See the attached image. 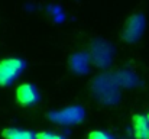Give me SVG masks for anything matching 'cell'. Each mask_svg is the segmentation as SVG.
I'll return each instance as SVG.
<instances>
[{"mask_svg":"<svg viewBox=\"0 0 149 139\" xmlns=\"http://www.w3.org/2000/svg\"><path fill=\"white\" fill-rule=\"evenodd\" d=\"M113 52H114L113 46L109 42H106L103 39H96L91 44L90 58L99 68H107V67H110V64L113 61Z\"/></svg>","mask_w":149,"mask_h":139,"instance_id":"3","label":"cell"},{"mask_svg":"<svg viewBox=\"0 0 149 139\" xmlns=\"http://www.w3.org/2000/svg\"><path fill=\"white\" fill-rule=\"evenodd\" d=\"M143 31H145V17L142 15H133L126 20L122 38H123V41L133 44L141 39Z\"/></svg>","mask_w":149,"mask_h":139,"instance_id":"5","label":"cell"},{"mask_svg":"<svg viewBox=\"0 0 149 139\" xmlns=\"http://www.w3.org/2000/svg\"><path fill=\"white\" fill-rule=\"evenodd\" d=\"M1 136L4 139H36V133L32 131H23L16 128H6L1 132Z\"/></svg>","mask_w":149,"mask_h":139,"instance_id":"9","label":"cell"},{"mask_svg":"<svg viewBox=\"0 0 149 139\" xmlns=\"http://www.w3.org/2000/svg\"><path fill=\"white\" fill-rule=\"evenodd\" d=\"M16 100L22 106H33L39 101V93L32 84H20L16 90Z\"/></svg>","mask_w":149,"mask_h":139,"instance_id":"6","label":"cell"},{"mask_svg":"<svg viewBox=\"0 0 149 139\" xmlns=\"http://www.w3.org/2000/svg\"><path fill=\"white\" fill-rule=\"evenodd\" d=\"M145 116H146V119H148V122H149V113L148 115H145Z\"/></svg>","mask_w":149,"mask_h":139,"instance_id":"12","label":"cell"},{"mask_svg":"<svg viewBox=\"0 0 149 139\" xmlns=\"http://www.w3.org/2000/svg\"><path fill=\"white\" fill-rule=\"evenodd\" d=\"M90 64V55L86 52H78L71 57V68L77 74H86L88 71Z\"/></svg>","mask_w":149,"mask_h":139,"instance_id":"8","label":"cell"},{"mask_svg":"<svg viewBox=\"0 0 149 139\" xmlns=\"http://www.w3.org/2000/svg\"><path fill=\"white\" fill-rule=\"evenodd\" d=\"M36 139H62V138L58 136V135H54L51 132H39V133H36Z\"/></svg>","mask_w":149,"mask_h":139,"instance_id":"11","label":"cell"},{"mask_svg":"<svg viewBox=\"0 0 149 139\" xmlns=\"http://www.w3.org/2000/svg\"><path fill=\"white\" fill-rule=\"evenodd\" d=\"M93 92L100 101L106 104H114L119 100V84L114 75L103 74L94 78L93 81Z\"/></svg>","mask_w":149,"mask_h":139,"instance_id":"1","label":"cell"},{"mask_svg":"<svg viewBox=\"0 0 149 139\" xmlns=\"http://www.w3.org/2000/svg\"><path fill=\"white\" fill-rule=\"evenodd\" d=\"M49 119L58 125H75L84 119V109L81 106H70L59 112L49 113Z\"/></svg>","mask_w":149,"mask_h":139,"instance_id":"4","label":"cell"},{"mask_svg":"<svg viewBox=\"0 0 149 139\" xmlns=\"http://www.w3.org/2000/svg\"><path fill=\"white\" fill-rule=\"evenodd\" d=\"M88 139H113V138H111L109 133H106V132H101V131H93V132H90Z\"/></svg>","mask_w":149,"mask_h":139,"instance_id":"10","label":"cell"},{"mask_svg":"<svg viewBox=\"0 0 149 139\" xmlns=\"http://www.w3.org/2000/svg\"><path fill=\"white\" fill-rule=\"evenodd\" d=\"M133 136L136 139H149V122L145 115H135L132 119Z\"/></svg>","mask_w":149,"mask_h":139,"instance_id":"7","label":"cell"},{"mask_svg":"<svg viewBox=\"0 0 149 139\" xmlns=\"http://www.w3.org/2000/svg\"><path fill=\"white\" fill-rule=\"evenodd\" d=\"M25 70V61L20 58H4L0 61V87L10 86Z\"/></svg>","mask_w":149,"mask_h":139,"instance_id":"2","label":"cell"}]
</instances>
